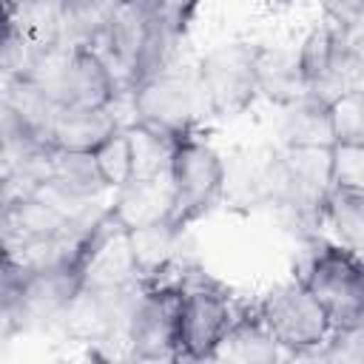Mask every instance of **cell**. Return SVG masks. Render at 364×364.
Listing matches in <instances>:
<instances>
[{"label": "cell", "mask_w": 364, "mask_h": 364, "mask_svg": "<svg viewBox=\"0 0 364 364\" xmlns=\"http://www.w3.org/2000/svg\"><path fill=\"white\" fill-rule=\"evenodd\" d=\"M176 284V361H213L242 301L196 262L182 264Z\"/></svg>", "instance_id": "1"}, {"label": "cell", "mask_w": 364, "mask_h": 364, "mask_svg": "<svg viewBox=\"0 0 364 364\" xmlns=\"http://www.w3.org/2000/svg\"><path fill=\"white\" fill-rule=\"evenodd\" d=\"M304 242H307V250L296 264L293 276L321 304L333 330L364 327L361 253H353L321 233H310L304 236Z\"/></svg>", "instance_id": "2"}, {"label": "cell", "mask_w": 364, "mask_h": 364, "mask_svg": "<svg viewBox=\"0 0 364 364\" xmlns=\"http://www.w3.org/2000/svg\"><path fill=\"white\" fill-rule=\"evenodd\" d=\"M171 210L165 225L185 233L193 222L222 205L225 156L202 136V131L176 134L168 151Z\"/></svg>", "instance_id": "3"}, {"label": "cell", "mask_w": 364, "mask_h": 364, "mask_svg": "<svg viewBox=\"0 0 364 364\" xmlns=\"http://www.w3.org/2000/svg\"><path fill=\"white\" fill-rule=\"evenodd\" d=\"M131 114L134 125L173 139L176 134L199 131L210 117L202 85L193 68H179L176 63L162 68L159 74L142 80L131 91Z\"/></svg>", "instance_id": "4"}, {"label": "cell", "mask_w": 364, "mask_h": 364, "mask_svg": "<svg viewBox=\"0 0 364 364\" xmlns=\"http://www.w3.org/2000/svg\"><path fill=\"white\" fill-rule=\"evenodd\" d=\"M253 310L276 347L296 358H316L333 333L327 313L296 276L270 287Z\"/></svg>", "instance_id": "5"}, {"label": "cell", "mask_w": 364, "mask_h": 364, "mask_svg": "<svg viewBox=\"0 0 364 364\" xmlns=\"http://www.w3.org/2000/svg\"><path fill=\"white\" fill-rule=\"evenodd\" d=\"M210 117L230 119L245 114L256 91V43H222L210 48L193 68Z\"/></svg>", "instance_id": "6"}, {"label": "cell", "mask_w": 364, "mask_h": 364, "mask_svg": "<svg viewBox=\"0 0 364 364\" xmlns=\"http://www.w3.org/2000/svg\"><path fill=\"white\" fill-rule=\"evenodd\" d=\"M176 276L145 282L139 287L125 327V344L131 358L176 361V307H179Z\"/></svg>", "instance_id": "7"}, {"label": "cell", "mask_w": 364, "mask_h": 364, "mask_svg": "<svg viewBox=\"0 0 364 364\" xmlns=\"http://www.w3.org/2000/svg\"><path fill=\"white\" fill-rule=\"evenodd\" d=\"M108 210L125 233L165 222L171 210L168 171L134 173L119 191H114V205H108Z\"/></svg>", "instance_id": "8"}, {"label": "cell", "mask_w": 364, "mask_h": 364, "mask_svg": "<svg viewBox=\"0 0 364 364\" xmlns=\"http://www.w3.org/2000/svg\"><path fill=\"white\" fill-rule=\"evenodd\" d=\"M119 125L122 122L114 114V105H108V108H57V114L46 131V145L57 148V151L91 154Z\"/></svg>", "instance_id": "9"}, {"label": "cell", "mask_w": 364, "mask_h": 364, "mask_svg": "<svg viewBox=\"0 0 364 364\" xmlns=\"http://www.w3.org/2000/svg\"><path fill=\"white\" fill-rule=\"evenodd\" d=\"M43 188H48L60 199L80 205V208H88L100 193H105V185L100 179V171H97L91 154L57 151V148H51L48 173H46Z\"/></svg>", "instance_id": "10"}, {"label": "cell", "mask_w": 364, "mask_h": 364, "mask_svg": "<svg viewBox=\"0 0 364 364\" xmlns=\"http://www.w3.org/2000/svg\"><path fill=\"white\" fill-rule=\"evenodd\" d=\"M318 228H327L330 239L338 242L341 247L361 253L364 247V191L330 185L318 208Z\"/></svg>", "instance_id": "11"}, {"label": "cell", "mask_w": 364, "mask_h": 364, "mask_svg": "<svg viewBox=\"0 0 364 364\" xmlns=\"http://www.w3.org/2000/svg\"><path fill=\"white\" fill-rule=\"evenodd\" d=\"M256 91L282 108L304 100L307 88L296 65V51L256 46Z\"/></svg>", "instance_id": "12"}, {"label": "cell", "mask_w": 364, "mask_h": 364, "mask_svg": "<svg viewBox=\"0 0 364 364\" xmlns=\"http://www.w3.org/2000/svg\"><path fill=\"white\" fill-rule=\"evenodd\" d=\"M344 34L347 31H338L330 23H321V26L310 28L307 37L301 40V46L296 48V65H299V74L304 80L307 97L316 100L321 94V88H324V82L336 65Z\"/></svg>", "instance_id": "13"}, {"label": "cell", "mask_w": 364, "mask_h": 364, "mask_svg": "<svg viewBox=\"0 0 364 364\" xmlns=\"http://www.w3.org/2000/svg\"><path fill=\"white\" fill-rule=\"evenodd\" d=\"M279 139H282V148H327L333 142L327 105L313 97L284 105V114L279 122Z\"/></svg>", "instance_id": "14"}, {"label": "cell", "mask_w": 364, "mask_h": 364, "mask_svg": "<svg viewBox=\"0 0 364 364\" xmlns=\"http://www.w3.org/2000/svg\"><path fill=\"white\" fill-rule=\"evenodd\" d=\"M279 347L270 338V333L264 330L262 318L256 316L253 304H242L216 358H236V361H276L279 358Z\"/></svg>", "instance_id": "15"}, {"label": "cell", "mask_w": 364, "mask_h": 364, "mask_svg": "<svg viewBox=\"0 0 364 364\" xmlns=\"http://www.w3.org/2000/svg\"><path fill=\"white\" fill-rule=\"evenodd\" d=\"M17 37L37 51L63 46V0H17Z\"/></svg>", "instance_id": "16"}, {"label": "cell", "mask_w": 364, "mask_h": 364, "mask_svg": "<svg viewBox=\"0 0 364 364\" xmlns=\"http://www.w3.org/2000/svg\"><path fill=\"white\" fill-rule=\"evenodd\" d=\"M91 156H94V165L100 171L105 191H119L136 173V151H134L131 125H119L117 131H111L91 151Z\"/></svg>", "instance_id": "17"}, {"label": "cell", "mask_w": 364, "mask_h": 364, "mask_svg": "<svg viewBox=\"0 0 364 364\" xmlns=\"http://www.w3.org/2000/svg\"><path fill=\"white\" fill-rule=\"evenodd\" d=\"M114 0H63V46H94L102 40Z\"/></svg>", "instance_id": "18"}, {"label": "cell", "mask_w": 364, "mask_h": 364, "mask_svg": "<svg viewBox=\"0 0 364 364\" xmlns=\"http://www.w3.org/2000/svg\"><path fill=\"white\" fill-rule=\"evenodd\" d=\"M333 142H364V94L361 88L344 91L327 102Z\"/></svg>", "instance_id": "19"}, {"label": "cell", "mask_w": 364, "mask_h": 364, "mask_svg": "<svg viewBox=\"0 0 364 364\" xmlns=\"http://www.w3.org/2000/svg\"><path fill=\"white\" fill-rule=\"evenodd\" d=\"M330 185L364 191V142H330Z\"/></svg>", "instance_id": "20"}, {"label": "cell", "mask_w": 364, "mask_h": 364, "mask_svg": "<svg viewBox=\"0 0 364 364\" xmlns=\"http://www.w3.org/2000/svg\"><path fill=\"white\" fill-rule=\"evenodd\" d=\"M324 11V23H330L338 31L355 34L361 31L364 20V0H318Z\"/></svg>", "instance_id": "21"}, {"label": "cell", "mask_w": 364, "mask_h": 364, "mask_svg": "<svg viewBox=\"0 0 364 364\" xmlns=\"http://www.w3.org/2000/svg\"><path fill=\"white\" fill-rule=\"evenodd\" d=\"M199 6H202V0H162L159 9L154 11V17H156L165 28H171L176 37L185 40V34H188V28H191V23H193Z\"/></svg>", "instance_id": "22"}, {"label": "cell", "mask_w": 364, "mask_h": 364, "mask_svg": "<svg viewBox=\"0 0 364 364\" xmlns=\"http://www.w3.org/2000/svg\"><path fill=\"white\" fill-rule=\"evenodd\" d=\"M23 136H28V134L17 125V119H14V114H11V105H9L6 80H0V151H3L6 145H11V142L23 139Z\"/></svg>", "instance_id": "23"}, {"label": "cell", "mask_w": 364, "mask_h": 364, "mask_svg": "<svg viewBox=\"0 0 364 364\" xmlns=\"http://www.w3.org/2000/svg\"><path fill=\"white\" fill-rule=\"evenodd\" d=\"M0 250H14V225H11V208L0 199Z\"/></svg>", "instance_id": "24"}, {"label": "cell", "mask_w": 364, "mask_h": 364, "mask_svg": "<svg viewBox=\"0 0 364 364\" xmlns=\"http://www.w3.org/2000/svg\"><path fill=\"white\" fill-rule=\"evenodd\" d=\"M114 3L128 6V9H136V11H142V14H154L162 0H114Z\"/></svg>", "instance_id": "25"}, {"label": "cell", "mask_w": 364, "mask_h": 364, "mask_svg": "<svg viewBox=\"0 0 364 364\" xmlns=\"http://www.w3.org/2000/svg\"><path fill=\"white\" fill-rule=\"evenodd\" d=\"M276 3H299V0H276Z\"/></svg>", "instance_id": "26"}]
</instances>
